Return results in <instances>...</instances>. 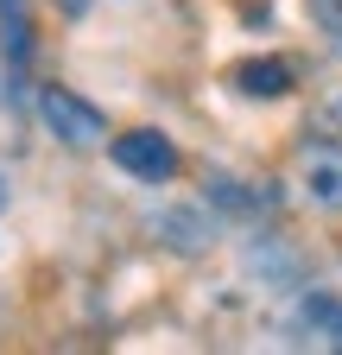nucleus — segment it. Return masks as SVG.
<instances>
[{
	"label": "nucleus",
	"instance_id": "obj_3",
	"mask_svg": "<svg viewBox=\"0 0 342 355\" xmlns=\"http://www.w3.org/2000/svg\"><path fill=\"white\" fill-rule=\"evenodd\" d=\"M0 32H7V64L19 70L32 58V0H0Z\"/></svg>",
	"mask_w": 342,
	"mask_h": 355
},
{
	"label": "nucleus",
	"instance_id": "obj_7",
	"mask_svg": "<svg viewBox=\"0 0 342 355\" xmlns=\"http://www.w3.org/2000/svg\"><path fill=\"white\" fill-rule=\"evenodd\" d=\"M311 19H317L323 32H336V38H342V0H311Z\"/></svg>",
	"mask_w": 342,
	"mask_h": 355
},
{
	"label": "nucleus",
	"instance_id": "obj_1",
	"mask_svg": "<svg viewBox=\"0 0 342 355\" xmlns=\"http://www.w3.org/2000/svg\"><path fill=\"white\" fill-rule=\"evenodd\" d=\"M38 121H45V127H51V140H64V146H96L102 133H108L102 108H96V102H82L76 89H64V83H51L45 96H38Z\"/></svg>",
	"mask_w": 342,
	"mask_h": 355
},
{
	"label": "nucleus",
	"instance_id": "obj_4",
	"mask_svg": "<svg viewBox=\"0 0 342 355\" xmlns=\"http://www.w3.org/2000/svg\"><path fill=\"white\" fill-rule=\"evenodd\" d=\"M235 83L247 89V96H285V89H291V70H285L279 58H267V64H241Z\"/></svg>",
	"mask_w": 342,
	"mask_h": 355
},
{
	"label": "nucleus",
	"instance_id": "obj_8",
	"mask_svg": "<svg viewBox=\"0 0 342 355\" xmlns=\"http://www.w3.org/2000/svg\"><path fill=\"white\" fill-rule=\"evenodd\" d=\"M0 209H7V178H0Z\"/></svg>",
	"mask_w": 342,
	"mask_h": 355
},
{
	"label": "nucleus",
	"instance_id": "obj_5",
	"mask_svg": "<svg viewBox=\"0 0 342 355\" xmlns=\"http://www.w3.org/2000/svg\"><path fill=\"white\" fill-rule=\"evenodd\" d=\"M298 318H305V330H330V343L342 349V304H336V298H305Z\"/></svg>",
	"mask_w": 342,
	"mask_h": 355
},
{
	"label": "nucleus",
	"instance_id": "obj_6",
	"mask_svg": "<svg viewBox=\"0 0 342 355\" xmlns=\"http://www.w3.org/2000/svg\"><path fill=\"white\" fill-rule=\"evenodd\" d=\"M311 197L330 203V209H342V159H317L311 165Z\"/></svg>",
	"mask_w": 342,
	"mask_h": 355
},
{
	"label": "nucleus",
	"instance_id": "obj_2",
	"mask_svg": "<svg viewBox=\"0 0 342 355\" xmlns=\"http://www.w3.org/2000/svg\"><path fill=\"white\" fill-rule=\"evenodd\" d=\"M114 165L120 171H134V178H146V184H165L171 171H178V146L165 140V133H152V127H134V133H114Z\"/></svg>",
	"mask_w": 342,
	"mask_h": 355
}]
</instances>
